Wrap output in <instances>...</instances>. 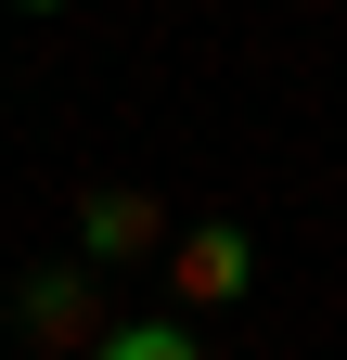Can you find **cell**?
Here are the masks:
<instances>
[{"mask_svg": "<svg viewBox=\"0 0 347 360\" xmlns=\"http://www.w3.org/2000/svg\"><path fill=\"white\" fill-rule=\"evenodd\" d=\"M167 245V206L103 180V193H77V270H116V257H155Z\"/></svg>", "mask_w": 347, "mask_h": 360, "instance_id": "3", "label": "cell"}, {"mask_svg": "<svg viewBox=\"0 0 347 360\" xmlns=\"http://www.w3.org/2000/svg\"><path fill=\"white\" fill-rule=\"evenodd\" d=\"M91 360H206V335L181 322V309H167V322H103V347Z\"/></svg>", "mask_w": 347, "mask_h": 360, "instance_id": "4", "label": "cell"}, {"mask_svg": "<svg viewBox=\"0 0 347 360\" xmlns=\"http://www.w3.org/2000/svg\"><path fill=\"white\" fill-rule=\"evenodd\" d=\"M13 322H26V347H103V283L77 257H52V270H26Z\"/></svg>", "mask_w": 347, "mask_h": 360, "instance_id": "2", "label": "cell"}, {"mask_svg": "<svg viewBox=\"0 0 347 360\" xmlns=\"http://www.w3.org/2000/svg\"><path fill=\"white\" fill-rule=\"evenodd\" d=\"M244 283H257L244 219H193V232H167V296H181V309H232Z\"/></svg>", "mask_w": 347, "mask_h": 360, "instance_id": "1", "label": "cell"}]
</instances>
